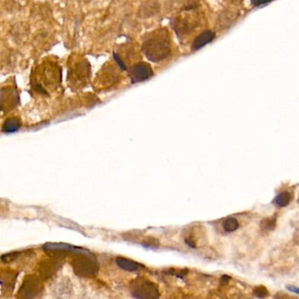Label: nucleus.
I'll list each match as a JSON object with an SVG mask.
<instances>
[{
	"instance_id": "1",
	"label": "nucleus",
	"mask_w": 299,
	"mask_h": 299,
	"mask_svg": "<svg viewBox=\"0 0 299 299\" xmlns=\"http://www.w3.org/2000/svg\"><path fill=\"white\" fill-rule=\"evenodd\" d=\"M61 68L57 62L45 61L35 68L31 77V85L35 91L42 95H48L49 91L60 86Z\"/></svg>"
},
{
	"instance_id": "2",
	"label": "nucleus",
	"mask_w": 299,
	"mask_h": 299,
	"mask_svg": "<svg viewBox=\"0 0 299 299\" xmlns=\"http://www.w3.org/2000/svg\"><path fill=\"white\" fill-rule=\"evenodd\" d=\"M141 50L145 57L153 62H159L168 58L171 52L169 31L158 28L145 36Z\"/></svg>"
},
{
	"instance_id": "3",
	"label": "nucleus",
	"mask_w": 299,
	"mask_h": 299,
	"mask_svg": "<svg viewBox=\"0 0 299 299\" xmlns=\"http://www.w3.org/2000/svg\"><path fill=\"white\" fill-rule=\"evenodd\" d=\"M68 70V82H70V86L76 88L85 86L91 79V64L84 57H70Z\"/></svg>"
},
{
	"instance_id": "4",
	"label": "nucleus",
	"mask_w": 299,
	"mask_h": 299,
	"mask_svg": "<svg viewBox=\"0 0 299 299\" xmlns=\"http://www.w3.org/2000/svg\"><path fill=\"white\" fill-rule=\"evenodd\" d=\"M72 268L80 278H91L99 271V262L92 253L78 254L72 259Z\"/></svg>"
},
{
	"instance_id": "5",
	"label": "nucleus",
	"mask_w": 299,
	"mask_h": 299,
	"mask_svg": "<svg viewBox=\"0 0 299 299\" xmlns=\"http://www.w3.org/2000/svg\"><path fill=\"white\" fill-rule=\"evenodd\" d=\"M132 296L135 299H154L160 298V291L156 283L142 278H135L130 283Z\"/></svg>"
},
{
	"instance_id": "6",
	"label": "nucleus",
	"mask_w": 299,
	"mask_h": 299,
	"mask_svg": "<svg viewBox=\"0 0 299 299\" xmlns=\"http://www.w3.org/2000/svg\"><path fill=\"white\" fill-rule=\"evenodd\" d=\"M43 291L42 282L35 275H31L25 278L18 296L23 299H35L41 295Z\"/></svg>"
},
{
	"instance_id": "7",
	"label": "nucleus",
	"mask_w": 299,
	"mask_h": 299,
	"mask_svg": "<svg viewBox=\"0 0 299 299\" xmlns=\"http://www.w3.org/2000/svg\"><path fill=\"white\" fill-rule=\"evenodd\" d=\"M42 249H43L44 252L48 253V255H51V256L57 255V256H62V255H66V254L78 255V254L91 253L86 248L77 247V246H73V245L67 244V243H46L42 246Z\"/></svg>"
},
{
	"instance_id": "8",
	"label": "nucleus",
	"mask_w": 299,
	"mask_h": 299,
	"mask_svg": "<svg viewBox=\"0 0 299 299\" xmlns=\"http://www.w3.org/2000/svg\"><path fill=\"white\" fill-rule=\"evenodd\" d=\"M132 83L144 82L153 77L154 72L150 65L146 62H137L128 70Z\"/></svg>"
},
{
	"instance_id": "9",
	"label": "nucleus",
	"mask_w": 299,
	"mask_h": 299,
	"mask_svg": "<svg viewBox=\"0 0 299 299\" xmlns=\"http://www.w3.org/2000/svg\"><path fill=\"white\" fill-rule=\"evenodd\" d=\"M20 102V97L17 91L13 88H3L1 92V104L2 110L4 108L12 109L15 107Z\"/></svg>"
},
{
	"instance_id": "10",
	"label": "nucleus",
	"mask_w": 299,
	"mask_h": 299,
	"mask_svg": "<svg viewBox=\"0 0 299 299\" xmlns=\"http://www.w3.org/2000/svg\"><path fill=\"white\" fill-rule=\"evenodd\" d=\"M116 263L120 269L129 272H135L140 268H144L143 265L140 264L139 262L124 257H117Z\"/></svg>"
},
{
	"instance_id": "11",
	"label": "nucleus",
	"mask_w": 299,
	"mask_h": 299,
	"mask_svg": "<svg viewBox=\"0 0 299 299\" xmlns=\"http://www.w3.org/2000/svg\"><path fill=\"white\" fill-rule=\"evenodd\" d=\"M214 39V34L211 31H205L204 33H202L201 35H199L195 40L193 41L192 44V49L193 50H198L199 48L204 47V45L211 42Z\"/></svg>"
},
{
	"instance_id": "12",
	"label": "nucleus",
	"mask_w": 299,
	"mask_h": 299,
	"mask_svg": "<svg viewBox=\"0 0 299 299\" xmlns=\"http://www.w3.org/2000/svg\"><path fill=\"white\" fill-rule=\"evenodd\" d=\"M21 126V123L20 121L16 119V118H10L7 119L2 126V131L4 133H14V132H17L20 127Z\"/></svg>"
},
{
	"instance_id": "13",
	"label": "nucleus",
	"mask_w": 299,
	"mask_h": 299,
	"mask_svg": "<svg viewBox=\"0 0 299 299\" xmlns=\"http://www.w3.org/2000/svg\"><path fill=\"white\" fill-rule=\"evenodd\" d=\"M291 199L292 198L290 192L282 191L275 198L274 203L278 207H285L291 203Z\"/></svg>"
},
{
	"instance_id": "14",
	"label": "nucleus",
	"mask_w": 299,
	"mask_h": 299,
	"mask_svg": "<svg viewBox=\"0 0 299 299\" xmlns=\"http://www.w3.org/2000/svg\"><path fill=\"white\" fill-rule=\"evenodd\" d=\"M239 226V225L238 220L234 218H227L223 222V228L228 233H232V232L236 231L238 229Z\"/></svg>"
},
{
	"instance_id": "15",
	"label": "nucleus",
	"mask_w": 299,
	"mask_h": 299,
	"mask_svg": "<svg viewBox=\"0 0 299 299\" xmlns=\"http://www.w3.org/2000/svg\"><path fill=\"white\" fill-rule=\"evenodd\" d=\"M57 269H58V268H57V262L49 261V263H48V266L42 268L41 271H40V274H41V276H43L44 278H50L53 274L56 273Z\"/></svg>"
},
{
	"instance_id": "16",
	"label": "nucleus",
	"mask_w": 299,
	"mask_h": 299,
	"mask_svg": "<svg viewBox=\"0 0 299 299\" xmlns=\"http://www.w3.org/2000/svg\"><path fill=\"white\" fill-rule=\"evenodd\" d=\"M21 254V252H12V253H9V254H5V255H3V256H2L1 260H2L3 262L9 263V262H11V261H13V260L18 259Z\"/></svg>"
},
{
	"instance_id": "17",
	"label": "nucleus",
	"mask_w": 299,
	"mask_h": 299,
	"mask_svg": "<svg viewBox=\"0 0 299 299\" xmlns=\"http://www.w3.org/2000/svg\"><path fill=\"white\" fill-rule=\"evenodd\" d=\"M275 222H276V220H275V219H274V220H272L271 219H264V220H262L260 226H261V227H262L263 229H273L275 226H274V225H271V224H275Z\"/></svg>"
},
{
	"instance_id": "18",
	"label": "nucleus",
	"mask_w": 299,
	"mask_h": 299,
	"mask_svg": "<svg viewBox=\"0 0 299 299\" xmlns=\"http://www.w3.org/2000/svg\"><path fill=\"white\" fill-rule=\"evenodd\" d=\"M253 4H256V5H260V4H265V3H268L269 1H272V0H251Z\"/></svg>"
},
{
	"instance_id": "19",
	"label": "nucleus",
	"mask_w": 299,
	"mask_h": 299,
	"mask_svg": "<svg viewBox=\"0 0 299 299\" xmlns=\"http://www.w3.org/2000/svg\"><path fill=\"white\" fill-rule=\"evenodd\" d=\"M287 289H288V291L293 292V293H296V294H299V288H298V287L288 286L287 287Z\"/></svg>"
},
{
	"instance_id": "20",
	"label": "nucleus",
	"mask_w": 299,
	"mask_h": 299,
	"mask_svg": "<svg viewBox=\"0 0 299 299\" xmlns=\"http://www.w3.org/2000/svg\"><path fill=\"white\" fill-rule=\"evenodd\" d=\"M298 202H299V201H298Z\"/></svg>"
}]
</instances>
